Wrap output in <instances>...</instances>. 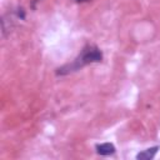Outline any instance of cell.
Instances as JSON below:
<instances>
[{
	"mask_svg": "<svg viewBox=\"0 0 160 160\" xmlns=\"http://www.w3.org/2000/svg\"><path fill=\"white\" fill-rule=\"evenodd\" d=\"M102 59V54L101 51L96 48V46H92V45H89L86 48L82 49L81 54L71 62V64H68L62 68H60L58 70V74L59 75H65V74H69V72H72V71H76L78 69L88 65V64H91V62H99L101 61Z\"/></svg>",
	"mask_w": 160,
	"mask_h": 160,
	"instance_id": "6da1fadb",
	"label": "cell"
},
{
	"mask_svg": "<svg viewBox=\"0 0 160 160\" xmlns=\"http://www.w3.org/2000/svg\"><path fill=\"white\" fill-rule=\"evenodd\" d=\"M96 151L100 155H111L115 152V146L110 142H105V144H100L96 146Z\"/></svg>",
	"mask_w": 160,
	"mask_h": 160,
	"instance_id": "7a4b0ae2",
	"label": "cell"
},
{
	"mask_svg": "<svg viewBox=\"0 0 160 160\" xmlns=\"http://www.w3.org/2000/svg\"><path fill=\"white\" fill-rule=\"evenodd\" d=\"M158 149H159V146H154V148L146 149L145 151L139 152V154L136 155V159H139V160H150V159H152V158L155 156Z\"/></svg>",
	"mask_w": 160,
	"mask_h": 160,
	"instance_id": "3957f363",
	"label": "cell"
},
{
	"mask_svg": "<svg viewBox=\"0 0 160 160\" xmlns=\"http://www.w3.org/2000/svg\"><path fill=\"white\" fill-rule=\"evenodd\" d=\"M78 2H82V1H89V0H76Z\"/></svg>",
	"mask_w": 160,
	"mask_h": 160,
	"instance_id": "277c9868",
	"label": "cell"
}]
</instances>
